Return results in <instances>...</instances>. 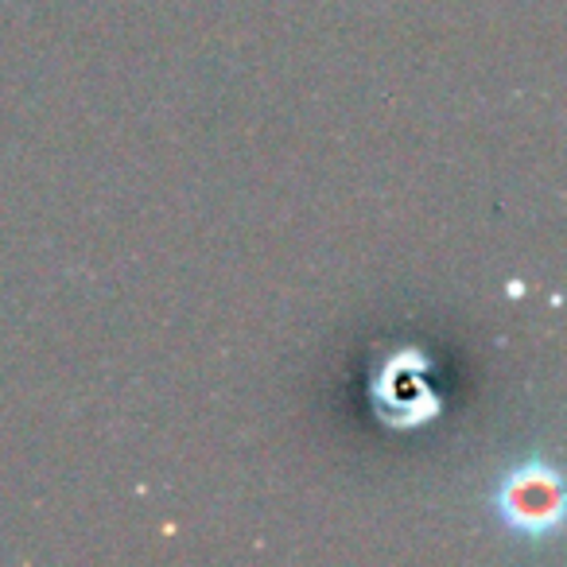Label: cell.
Segmentation results:
<instances>
[{
    "label": "cell",
    "mask_w": 567,
    "mask_h": 567,
    "mask_svg": "<svg viewBox=\"0 0 567 567\" xmlns=\"http://www.w3.org/2000/svg\"><path fill=\"white\" fill-rule=\"evenodd\" d=\"M489 509L497 513L502 528L525 540L551 536L564 520V482L559 466L540 455H528L525 463L509 466L494 489Z\"/></svg>",
    "instance_id": "6da1fadb"
}]
</instances>
